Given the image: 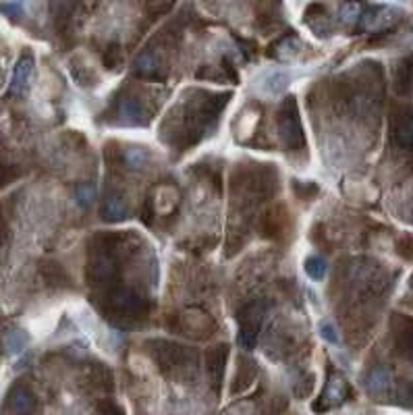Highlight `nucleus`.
Listing matches in <instances>:
<instances>
[{"instance_id": "obj_1", "label": "nucleus", "mask_w": 413, "mask_h": 415, "mask_svg": "<svg viewBox=\"0 0 413 415\" xmlns=\"http://www.w3.org/2000/svg\"><path fill=\"white\" fill-rule=\"evenodd\" d=\"M104 309L116 322H141L150 311V301L129 286H114L106 295Z\"/></svg>"}, {"instance_id": "obj_2", "label": "nucleus", "mask_w": 413, "mask_h": 415, "mask_svg": "<svg viewBox=\"0 0 413 415\" xmlns=\"http://www.w3.org/2000/svg\"><path fill=\"white\" fill-rule=\"evenodd\" d=\"M86 276L91 284L109 286L119 279V260L116 254L102 237L91 243L89 247V260L86 266Z\"/></svg>"}, {"instance_id": "obj_3", "label": "nucleus", "mask_w": 413, "mask_h": 415, "mask_svg": "<svg viewBox=\"0 0 413 415\" xmlns=\"http://www.w3.org/2000/svg\"><path fill=\"white\" fill-rule=\"evenodd\" d=\"M277 127H279V137L283 141L287 150H302L305 148L304 125L297 109V100L293 96H287L277 114Z\"/></svg>"}, {"instance_id": "obj_4", "label": "nucleus", "mask_w": 413, "mask_h": 415, "mask_svg": "<svg viewBox=\"0 0 413 415\" xmlns=\"http://www.w3.org/2000/svg\"><path fill=\"white\" fill-rule=\"evenodd\" d=\"M266 314H268V306L264 299H254L237 311V324H239L237 343H239V347H243L245 351H252L256 347L264 320H266Z\"/></svg>"}, {"instance_id": "obj_5", "label": "nucleus", "mask_w": 413, "mask_h": 415, "mask_svg": "<svg viewBox=\"0 0 413 415\" xmlns=\"http://www.w3.org/2000/svg\"><path fill=\"white\" fill-rule=\"evenodd\" d=\"M148 345H150V353L154 355V359L158 361V366L162 370H183V368L194 366L197 361L196 351L183 347L179 343H173V341H150Z\"/></svg>"}, {"instance_id": "obj_6", "label": "nucleus", "mask_w": 413, "mask_h": 415, "mask_svg": "<svg viewBox=\"0 0 413 415\" xmlns=\"http://www.w3.org/2000/svg\"><path fill=\"white\" fill-rule=\"evenodd\" d=\"M349 396H351V386H349L347 378L339 370H328L327 384L312 409L316 414H327L330 409H337L343 403H347Z\"/></svg>"}, {"instance_id": "obj_7", "label": "nucleus", "mask_w": 413, "mask_h": 415, "mask_svg": "<svg viewBox=\"0 0 413 415\" xmlns=\"http://www.w3.org/2000/svg\"><path fill=\"white\" fill-rule=\"evenodd\" d=\"M389 133L394 148L413 156V109L412 106H394L389 119Z\"/></svg>"}, {"instance_id": "obj_8", "label": "nucleus", "mask_w": 413, "mask_h": 415, "mask_svg": "<svg viewBox=\"0 0 413 415\" xmlns=\"http://www.w3.org/2000/svg\"><path fill=\"white\" fill-rule=\"evenodd\" d=\"M399 382L394 380L392 371L387 366H376L368 371L366 376V391L370 396L384 401V399H394L397 396Z\"/></svg>"}, {"instance_id": "obj_9", "label": "nucleus", "mask_w": 413, "mask_h": 415, "mask_svg": "<svg viewBox=\"0 0 413 415\" xmlns=\"http://www.w3.org/2000/svg\"><path fill=\"white\" fill-rule=\"evenodd\" d=\"M399 19V13L391 9V6H382V4H370L362 9V17L357 27L364 31H380L391 27L392 23Z\"/></svg>"}, {"instance_id": "obj_10", "label": "nucleus", "mask_w": 413, "mask_h": 415, "mask_svg": "<svg viewBox=\"0 0 413 415\" xmlns=\"http://www.w3.org/2000/svg\"><path fill=\"white\" fill-rule=\"evenodd\" d=\"M179 332L189 334V336H196V339H206V336H210L214 332V322L201 309H187L181 316Z\"/></svg>"}, {"instance_id": "obj_11", "label": "nucleus", "mask_w": 413, "mask_h": 415, "mask_svg": "<svg viewBox=\"0 0 413 415\" xmlns=\"http://www.w3.org/2000/svg\"><path fill=\"white\" fill-rule=\"evenodd\" d=\"M6 411L13 415H34L36 411V396L25 386V384H15L4 401Z\"/></svg>"}, {"instance_id": "obj_12", "label": "nucleus", "mask_w": 413, "mask_h": 415, "mask_svg": "<svg viewBox=\"0 0 413 415\" xmlns=\"http://www.w3.org/2000/svg\"><path fill=\"white\" fill-rule=\"evenodd\" d=\"M34 73V56L29 52H23L19 61L13 69V79L9 84V96H23L29 88V79Z\"/></svg>"}, {"instance_id": "obj_13", "label": "nucleus", "mask_w": 413, "mask_h": 415, "mask_svg": "<svg viewBox=\"0 0 413 415\" xmlns=\"http://www.w3.org/2000/svg\"><path fill=\"white\" fill-rule=\"evenodd\" d=\"M229 345L220 343L217 347L206 351V370L208 376L214 384V389H220V382L224 378V370H227V361H229Z\"/></svg>"}, {"instance_id": "obj_14", "label": "nucleus", "mask_w": 413, "mask_h": 415, "mask_svg": "<svg viewBox=\"0 0 413 415\" xmlns=\"http://www.w3.org/2000/svg\"><path fill=\"white\" fill-rule=\"evenodd\" d=\"M133 71L137 77H144V79H152V81H162L166 71L164 65L160 63L158 54L156 52H141L133 65Z\"/></svg>"}, {"instance_id": "obj_15", "label": "nucleus", "mask_w": 413, "mask_h": 415, "mask_svg": "<svg viewBox=\"0 0 413 415\" xmlns=\"http://www.w3.org/2000/svg\"><path fill=\"white\" fill-rule=\"evenodd\" d=\"M394 91L403 98H413V54L405 56L394 71Z\"/></svg>"}, {"instance_id": "obj_16", "label": "nucleus", "mask_w": 413, "mask_h": 415, "mask_svg": "<svg viewBox=\"0 0 413 415\" xmlns=\"http://www.w3.org/2000/svg\"><path fill=\"white\" fill-rule=\"evenodd\" d=\"M116 114H119V121L121 123H127V125H139L146 121V109L141 104L139 98H123L116 106Z\"/></svg>"}, {"instance_id": "obj_17", "label": "nucleus", "mask_w": 413, "mask_h": 415, "mask_svg": "<svg viewBox=\"0 0 413 415\" xmlns=\"http://www.w3.org/2000/svg\"><path fill=\"white\" fill-rule=\"evenodd\" d=\"M284 226H287V208L284 206H274L262 219V231L266 237L277 239L284 231Z\"/></svg>"}, {"instance_id": "obj_18", "label": "nucleus", "mask_w": 413, "mask_h": 415, "mask_svg": "<svg viewBox=\"0 0 413 415\" xmlns=\"http://www.w3.org/2000/svg\"><path fill=\"white\" fill-rule=\"evenodd\" d=\"M152 206L158 214H169L173 212L174 206L179 204V194L173 185H158L152 194Z\"/></svg>"}, {"instance_id": "obj_19", "label": "nucleus", "mask_w": 413, "mask_h": 415, "mask_svg": "<svg viewBox=\"0 0 413 415\" xmlns=\"http://www.w3.org/2000/svg\"><path fill=\"white\" fill-rule=\"evenodd\" d=\"M302 46L304 44H302V40L297 36L289 34V36H283L279 42H274V44L270 46L268 48V54L272 59H279V61H291V59H295L299 54Z\"/></svg>"}, {"instance_id": "obj_20", "label": "nucleus", "mask_w": 413, "mask_h": 415, "mask_svg": "<svg viewBox=\"0 0 413 415\" xmlns=\"http://www.w3.org/2000/svg\"><path fill=\"white\" fill-rule=\"evenodd\" d=\"M127 201L125 197L116 196V194H110L104 197V204H102V219L106 222H121V220L127 219Z\"/></svg>"}, {"instance_id": "obj_21", "label": "nucleus", "mask_w": 413, "mask_h": 415, "mask_svg": "<svg viewBox=\"0 0 413 415\" xmlns=\"http://www.w3.org/2000/svg\"><path fill=\"white\" fill-rule=\"evenodd\" d=\"M256 374H258L256 361H252V359H241L237 374H235V382H233V394L243 393L245 389H249L252 382H254V378H256Z\"/></svg>"}, {"instance_id": "obj_22", "label": "nucleus", "mask_w": 413, "mask_h": 415, "mask_svg": "<svg viewBox=\"0 0 413 415\" xmlns=\"http://www.w3.org/2000/svg\"><path fill=\"white\" fill-rule=\"evenodd\" d=\"M123 162L129 171H144L150 162V154L146 152L144 148L131 146L123 152Z\"/></svg>"}, {"instance_id": "obj_23", "label": "nucleus", "mask_w": 413, "mask_h": 415, "mask_svg": "<svg viewBox=\"0 0 413 415\" xmlns=\"http://www.w3.org/2000/svg\"><path fill=\"white\" fill-rule=\"evenodd\" d=\"M27 343H29V334L25 330H21V328H13V330H9L4 334V347H6V351L11 355L21 353L27 347Z\"/></svg>"}, {"instance_id": "obj_24", "label": "nucleus", "mask_w": 413, "mask_h": 415, "mask_svg": "<svg viewBox=\"0 0 413 415\" xmlns=\"http://www.w3.org/2000/svg\"><path fill=\"white\" fill-rule=\"evenodd\" d=\"M397 345L403 351L405 357H409L413 361V322L412 320H403V326L397 330Z\"/></svg>"}, {"instance_id": "obj_25", "label": "nucleus", "mask_w": 413, "mask_h": 415, "mask_svg": "<svg viewBox=\"0 0 413 415\" xmlns=\"http://www.w3.org/2000/svg\"><path fill=\"white\" fill-rule=\"evenodd\" d=\"M305 274L312 279V281H322L324 276H327V270H328V264L324 258H320V256H309V258H305Z\"/></svg>"}, {"instance_id": "obj_26", "label": "nucleus", "mask_w": 413, "mask_h": 415, "mask_svg": "<svg viewBox=\"0 0 413 415\" xmlns=\"http://www.w3.org/2000/svg\"><path fill=\"white\" fill-rule=\"evenodd\" d=\"M362 4L357 2H345V4H339V19L345 23V25H357L359 17H362Z\"/></svg>"}, {"instance_id": "obj_27", "label": "nucleus", "mask_w": 413, "mask_h": 415, "mask_svg": "<svg viewBox=\"0 0 413 415\" xmlns=\"http://www.w3.org/2000/svg\"><path fill=\"white\" fill-rule=\"evenodd\" d=\"M121 61H123V56H121V44L110 42V44L104 48V52H102V63H104L106 69L114 71V69L121 66Z\"/></svg>"}, {"instance_id": "obj_28", "label": "nucleus", "mask_w": 413, "mask_h": 415, "mask_svg": "<svg viewBox=\"0 0 413 415\" xmlns=\"http://www.w3.org/2000/svg\"><path fill=\"white\" fill-rule=\"evenodd\" d=\"M75 199L81 208H89L91 201L96 199V187L91 183H81L77 189H75Z\"/></svg>"}, {"instance_id": "obj_29", "label": "nucleus", "mask_w": 413, "mask_h": 415, "mask_svg": "<svg viewBox=\"0 0 413 415\" xmlns=\"http://www.w3.org/2000/svg\"><path fill=\"white\" fill-rule=\"evenodd\" d=\"M318 330H320V336H322L327 343H330V345H339V343H341V336H339L337 328L332 326L330 322H320Z\"/></svg>"}, {"instance_id": "obj_30", "label": "nucleus", "mask_w": 413, "mask_h": 415, "mask_svg": "<svg viewBox=\"0 0 413 415\" xmlns=\"http://www.w3.org/2000/svg\"><path fill=\"white\" fill-rule=\"evenodd\" d=\"M289 77L284 75V73H274L272 77H270V81H268V86H266V89L270 91V94H281L284 88H287V81Z\"/></svg>"}, {"instance_id": "obj_31", "label": "nucleus", "mask_w": 413, "mask_h": 415, "mask_svg": "<svg viewBox=\"0 0 413 415\" xmlns=\"http://www.w3.org/2000/svg\"><path fill=\"white\" fill-rule=\"evenodd\" d=\"M397 251H399L401 258L413 260V235H405L403 239H399V243H397Z\"/></svg>"}, {"instance_id": "obj_32", "label": "nucleus", "mask_w": 413, "mask_h": 415, "mask_svg": "<svg viewBox=\"0 0 413 415\" xmlns=\"http://www.w3.org/2000/svg\"><path fill=\"white\" fill-rule=\"evenodd\" d=\"M0 13H4L9 19H17L23 13V2H0Z\"/></svg>"}, {"instance_id": "obj_33", "label": "nucleus", "mask_w": 413, "mask_h": 415, "mask_svg": "<svg viewBox=\"0 0 413 415\" xmlns=\"http://www.w3.org/2000/svg\"><path fill=\"white\" fill-rule=\"evenodd\" d=\"M100 415H125V411L116 403H104L100 407Z\"/></svg>"}, {"instance_id": "obj_34", "label": "nucleus", "mask_w": 413, "mask_h": 415, "mask_svg": "<svg viewBox=\"0 0 413 415\" xmlns=\"http://www.w3.org/2000/svg\"><path fill=\"white\" fill-rule=\"evenodd\" d=\"M13 176H15V171H13L11 166H6V164H0V185H6V183H11V181H13Z\"/></svg>"}]
</instances>
